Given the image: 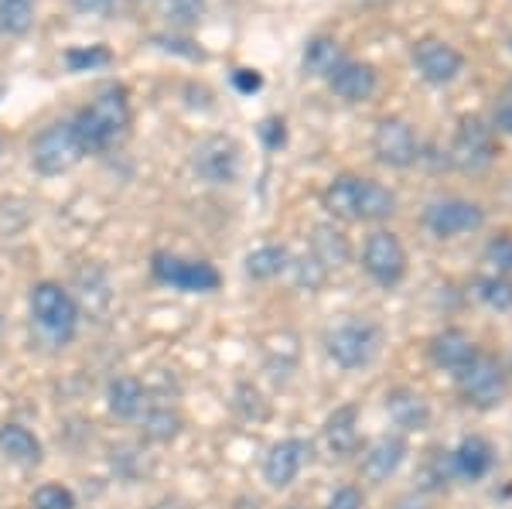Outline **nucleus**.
<instances>
[{
    "mask_svg": "<svg viewBox=\"0 0 512 509\" xmlns=\"http://www.w3.org/2000/svg\"><path fill=\"white\" fill-rule=\"evenodd\" d=\"M321 205L328 216L349 219V223H383L396 212V192L376 178L338 175L321 192Z\"/></svg>",
    "mask_w": 512,
    "mask_h": 509,
    "instance_id": "nucleus-1",
    "label": "nucleus"
},
{
    "mask_svg": "<svg viewBox=\"0 0 512 509\" xmlns=\"http://www.w3.org/2000/svg\"><path fill=\"white\" fill-rule=\"evenodd\" d=\"M72 123H76L79 144L86 154H106L113 147H120L130 137V123H134L127 89L113 86L106 93H99L93 103L82 106Z\"/></svg>",
    "mask_w": 512,
    "mask_h": 509,
    "instance_id": "nucleus-2",
    "label": "nucleus"
},
{
    "mask_svg": "<svg viewBox=\"0 0 512 509\" xmlns=\"http://www.w3.org/2000/svg\"><path fill=\"white\" fill-rule=\"evenodd\" d=\"M454 383H458V393L468 407L495 410L509 393V369L492 352H478L472 363L454 376Z\"/></svg>",
    "mask_w": 512,
    "mask_h": 509,
    "instance_id": "nucleus-3",
    "label": "nucleus"
},
{
    "mask_svg": "<svg viewBox=\"0 0 512 509\" xmlns=\"http://www.w3.org/2000/svg\"><path fill=\"white\" fill-rule=\"evenodd\" d=\"M31 315H35L41 332L52 342H59V346L76 339L79 305L62 284H55V281L35 284V291H31Z\"/></svg>",
    "mask_w": 512,
    "mask_h": 509,
    "instance_id": "nucleus-4",
    "label": "nucleus"
},
{
    "mask_svg": "<svg viewBox=\"0 0 512 509\" xmlns=\"http://www.w3.org/2000/svg\"><path fill=\"white\" fill-rule=\"evenodd\" d=\"M82 158H86V151H82L76 123L72 120L48 123L35 137V144H31V164H35V171L45 178L65 175V171L76 168Z\"/></svg>",
    "mask_w": 512,
    "mask_h": 509,
    "instance_id": "nucleus-5",
    "label": "nucleus"
},
{
    "mask_svg": "<svg viewBox=\"0 0 512 509\" xmlns=\"http://www.w3.org/2000/svg\"><path fill=\"white\" fill-rule=\"evenodd\" d=\"M379 346H383V332H379L376 322H366V318H352V322L338 325L325 335L328 359L342 369H366L376 359Z\"/></svg>",
    "mask_w": 512,
    "mask_h": 509,
    "instance_id": "nucleus-6",
    "label": "nucleus"
},
{
    "mask_svg": "<svg viewBox=\"0 0 512 509\" xmlns=\"http://www.w3.org/2000/svg\"><path fill=\"white\" fill-rule=\"evenodd\" d=\"M495 130L485 120L478 117H465L454 130V141L448 147V164L458 168L461 175H482L495 164Z\"/></svg>",
    "mask_w": 512,
    "mask_h": 509,
    "instance_id": "nucleus-7",
    "label": "nucleus"
},
{
    "mask_svg": "<svg viewBox=\"0 0 512 509\" xmlns=\"http://www.w3.org/2000/svg\"><path fill=\"white\" fill-rule=\"evenodd\" d=\"M485 226V209L465 195H444L424 209V229L434 240H461Z\"/></svg>",
    "mask_w": 512,
    "mask_h": 509,
    "instance_id": "nucleus-8",
    "label": "nucleus"
},
{
    "mask_svg": "<svg viewBox=\"0 0 512 509\" xmlns=\"http://www.w3.org/2000/svg\"><path fill=\"white\" fill-rule=\"evenodd\" d=\"M239 164H243V151L226 134L202 137L192 151V168L205 185H233L239 178Z\"/></svg>",
    "mask_w": 512,
    "mask_h": 509,
    "instance_id": "nucleus-9",
    "label": "nucleus"
},
{
    "mask_svg": "<svg viewBox=\"0 0 512 509\" xmlns=\"http://www.w3.org/2000/svg\"><path fill=\"white\" fill-rule=\"evenodd\" d=\"M362 270L369 274V281L379 287H396L407 277V250H403L400 236L390 229H376L362 246Z\"/></svg>",
    "mask_w": 512,
    "mask_h": 509,
    "instance_id": "nucleus-10",
    "label": "nucleus"
},
{
    "mask_svg": "<svg viewBox=\"0 0 512 509\" xmlns=\"http://www.w3.org/2000/svg\"><path fill=\"white\" fill-rule=\"evenodd\" d=\"M151 270L161 284L175 287V291H188V294H209V291H219V284H222L219 270L212 264H205V260H185V257H175V253H158Z\"/></svg>",
    "mask_w": 512,
    "mask_h": 509,
    "instance_id": "nucleus-11",
    "label": "nucleus"
},
{
    "mask_svg": "<svg viewBox=\"0 0 512 509\" xmlns=\"http://www.w3.org/2000/svg\"><path fill=\"white\" fill-rule=\"evenodd\" d=\"M373 154L379 164L396 171H407L420 161V141L407 120L400 117H383L376 123L373 134Z\"/></svg>",
    "mask_w": 512,
    "mask_h": 509,
    "instance_id": "nucleus-12",
    "label": "nucleus"
},
{
    "mask_svg": "<svg viewBox=\"0 0 512 509\" xmlns=\"http://www.w3.org/2000/svg\"><path fill=\"white\" fill-rule=\"evenodd\" d=\"M448 462H451V475L454 482H465V486H478L482 479H489L499 465V451L485 434H465L451 451H448Z\"/></svg>",
    "mask_w": 512,
    "mask_h": 509,
    "instance_id": "nucleus-13",
    "label": "nucleus"
},
{
    "mask_svg": "<svg viewBox=\"0 0 512 509\" xmlns=\"http://www.w3.org/2000/svg\"><path fill=\"white\" fill-rule=\"evenodd\" d=\"M410 59H414L420 79L431 82V86H451L465 72V55L444 38H420L414 52H410Z\"/></svg>",
    "mask_w": 512,
    "mask_h": 509,
    "instance_id": "nucleus-14",
    "label": "nucleus"
},
{
    "mask_svg": "<svg viewBox=\"0 0 512 509\" xmlns=\"http://www.w3.org/2000/svg\"><path fill=\"white\" fill-rule=\"evenodd\" d=\"M308 462H311V441L284 438L263 458V479H267L270 489H287Z\"/></svg>",
    "mask_w": 512,
    "mask_h": 509,
    "instance_id": "nucleus-15",
    "label": "nucleus"
},
{
    "mask_svg": "<svg viewBox=\"0 0 512 509\" xmlns=\"http://www.w3.org/2000/svg\"><path fill=\"white\" fill-rule=\"evenodd\" d=\"M427 352H431V363L437 369L458 376L482 349H478V342L465 332V328H444V332H437L431 339Z\"/></svg>",
    "mask_w": 512,
    "mask_h": 509,
    "instance_id": "nucleus-16",
    "label": "nucleus"
},
{
    "mask_svg": "<svg viewBox=\"0 0 512 509\" xmlns=\"http://www.w3.org/2000/svg\"><path fill=\"white\" fill-rule=\"evenodd\" d=\"M407 441L400 438V434H383V438H376L373 445L362 451V475H366L369 482H386L393 479L396 472H400V465L407 462Z\"/></svg>",
    "mask_w": 512,
    "mask_h": 509,
    "instance_id": "nucleus-17",
    "label": "nucleus"
},
{
    "mask_svg": "<svg viewBox=\"0 0 512 509\" xmlns=\"http://www.w3.org/2000/svg\"><path fill=\"white\" fill-rule=\"evenodd\" d=\"M328 86H332V93L338 96V100L366 103V100H373V93H376V86H379V76H376L373 65L345 59L332 72V76H328Z\"/></svg>",
    "mask_w": 512,
    "mask_h": 509,
    "instance_id": "nucleus-18",
    "label": "nucleus"
},
{
    "mask_svg": "<svg viewBox=\"0 0 512 509\" xmlns=\"http://www.w3.org/2000/svg\"><path fill=\"white\" fill-rule=\"evenodd\" d=\"M386 414L400 431H427V424H431V404L424 400V393L410 387H396L386 393Z\"/></svg>",
    "mask_w": 512,
    "mask_h": 509,
    "instance_id": "nucleus-19",
    "label": "nucleus"
},
{
    "mask_svg": "<svg viewBox=\"0 0 512 509\" xmlns=\"http://www.w3.org/2000/svg\"><path fill=\"white\" fill-rule=\"evenodd\" d=\"M325 441L332 448V455L349 458L359 451V407L345 404L338 407L332 417L325 421Z\"/></svg>",
    "mask_w": 512,
    "mask_h": 509,
    "instance_id": "nucleus-20",
    "label": "nucleus"
},
{
    "mask_svg": "<svg viewBox=\"0 0 512 509\" xmlns=\"http://www.w3.org/2000/svg\"><path fill=\"white\" fill-rule=\"evenodd\" d=\"M311 257H315L325 270H338L342 264H349L352 250H349V240H345L342 229H335L332 223L315 226V236H311Z\"/></svg>",
    "mask_w": 512,
    "mask_h": 509,
    "instance_id": "nucleus-21",
    "label": "nucleus"
},
{
    "mask_svg": "<svg viewBox=\"0 0 512 509\" xmlns=\"http://www.w3.org/2000/svg\"><path fill=\"white\" fill-rule=\"evenodd\" d=\"M301 62H304V72H308V76L328 79L338 65L345 62V52H342V45H338L335 38L318 35V38H311L308 45H304V59Z\"/></svg>",
    "mask_w": 512,
    "mask_h": 509,
    "instance_id": "nucleus-22",
    "label": "nucleus"
},
{
    "mask_svg": "<svg viewBox=\"0 0 512 509\" xmlns=\"http://www.w3.org/2000/svg\"><path fill=\"white\" fill-rule=\"evenodd\" d=\"M106 404H110V414L123 417V421H134L147 404V393L134 376H117L110 383V390H106Z\"/></svg>",
    "mask_w": 512,
    "mask_h": 509,
    "instance_id": "nucleus-23",
    "label": "nucleus"
},
{
    "mask_svg": "<svg viewBox=\"0 0 512 509\" xmlns=\"http://www.w3.org/2000/svg\"><path fill=\"white\" fill-rule=\"evenodd\" d=\"M0 451L18 465H38L41 462V441L21 424H4L0 428Z\"/></svg>",
    "mask_w": 512,
    "mask_h": 509,
    "instance_id": "nucleus-24",
    "label": "nucleus"
},
{
    "mask_svg": "<svg viewBox=\"0 0 512 509\" xmlns=\"http://www.w3.org/2000/svg\"><path fill=\"white\" fill-rule=\"evenodd\" d=\"M472 298L495 315H512V277L489 274L472 284Z\"/></svg>",
    "mask_w": 512,
    "mask_h": 509,
    "instance_id": "nucleus-25",
    "label": "nucleus"
},
{
    "mask_svg": "<svg viewBox=\"0 0 512 509\" xmlns=\"http://www.w3.org/2000/svg\"><path fill=\"white\" fill-rule=\"evenodd\" d=\"M38 0H0V35L21 38L35 28Z\"/></svg>",
    "mask_w": 512,
    "mask_h": 509,
    "instance_id": "nucleus-26",
    "label": "nucleus"
},
{
    "mask_svg": "<svg viewBox=\"0 0 512 509\" xmlns=\"http://www.w3.org/2000/svg\"><path fill=\"white\" fill-rule=\"evenodd\" d=\"M287 250L284 246H260V250H253L250 257H246V274L253 277V281H274L277 274H284L287 270Z\"/></svg>",
    "mask_w": 512,
    "mask_h": 509,
    "instance_id": "nucleus-27",
    "label": "nucleus"
},
{
    "mask_svg": "<svg viewBox=\"0 0 512 509\" xmlns=\"http://www.w3.org/2000/svg\"><path fill=\"white\" fill-rule=\"evenodd\" d=\"M161 14L171 28H195L205 18V0H161Z\"/></svg>",
    "mask_w": 512,
    "mask_h": 509,
    "instance_id": "nucleus-28",
    "label": "nucleus"
},
{
    "mask_svg": "<svg viewBox=\"0 0 512 509\" xmlns=\"http://www.w3.org/2000/svg\"><path fill=\"white\" fill-rule=\"evenodd\" d=\"M181 428V417L171 407H154L144 414V434L151 441H171Z\"/></svg>",
    "mask_w": 512,
    "mask_h": 509,
    "instance_id": "nucleus-29",
    "label": "nucleus"
},
{
    "mask_svg": "<svg viewBox=\"0 0 512 509\" xmlns=\"http://www.w3.org/2000/svg\"><path fill=\"white\" fill-rule=\"evenodd\" d=\"M110 62H113V52L106 45H86V48H69V52H65L69 72H93Z\"/></svg>",
    "mask_w": 512,
    "mask_h": 509,
    "instance_id": "nucleus-30",
    "label": "nucleus"
},
{
    "mask_svg": "<svg viewBox=\"0 0 512 509\" xmlns=\"http://www.w3.org/2000/svg\"><path fill=\"white\" fill-rule=\"evenodd\" d=\"M31 506L35 509H76V496H72V489L59 486V482H48V486L35 489Z\"/></svg>",
    "mask_w": 512,
    "mask_h": 509,
    "instance_id": "nucleus-31",
    "label": "nucleus"
},
{
    "mask_svg": "<svg viewBox=\"0 0 512 509\" xmlns=\"http://www.w3.org/2000/svg\"><path fill=\"white\" fill-rule=\"evenodd\" d=\"M485 260L492 264L495 274L512 277V233H499L485 243Z\"/></svg>",
    "mask_w": 512,
    "mask_h": 509,
    "instance_id": "nucleus-32",
    "label": "nucleus"
},
{
    "mask_svg": "<svg viewBox=\"0 0 512 509\" xmlns=\"http://www.w3.org/2000/svg\"><path fill=\"white\" fill-rule=\"evenodd\" d=\"M451 482H454V475H451L448 451H434L431 462H427V469H424V486L427 489H448Z\"/></svg>",
    "mask_w": 512,
    "mask_h": 509,
    "instance_id": "nucleus-33",
    "label": "nucleus"
},
{
    "mask_svg": "<svg viewBox=\"0 0 512 509\" xmlns=\"http://www.w3.org/2000/svg\"><path fill=\"white\" fill-rule=\"evenodd\" d=\"M287 267H294L297 284L308 287V291H315V287H321V284H325V277H328V270L321 267L315 257H301L297 264H287Z\"/></svg>",
    "mask_w": 512,
    "mask_h": 509,
    "instance_id": "nucleus-34",
    "label": "nucleus"
},
{
    "mask_svg": "<svg viewBox=\"0 0 512 509\" xmlns=\"http://www.w3.org/2000/svg\"><path fill=\"white\" fill-rule=\"evenodd\" d=\"M492 130H499V134L512 137V89H506V93L499 96V103H495Z\"/></svg>",
    "mask_w": 512,
    "mask_h": 509,
    "instance_id": "nucleus-35",
    "label": "nucleus"
},
{
    "mask_svg": "<svg viewBox=\"0 0 512 509\" xmlns=\"http://www.w3.org/2000/svg\"><path fill=\"white\" fill-rule=\"evenodd\" d=\"M325 509H366V499H362V492L355 486H342L335 489V496L328 499Z\"/></svg>",
    "mask_w": 512,
    "mask_h": 509,
    "instance_id": "nucleus-36",
    "label": "nucleus"
},
{
    "mask_svg": "<svg viewBox=\"0 0 512 509\" xmlns=\"http://www.w3.org/2000/svg\"><path fill=\"white\" fill-rule=\"evenodd\" d=\"M260 137H263V144H267L270 151H277V147H284V141H287L284 120H280V117H267V120L260 123Z\"/></svg>",
    "mask_w": 512,
    "mask_h": 509,
    "instance_id": "nucleus-37",
    "label": "nucleus"
},
{
    "mask_svg": "<svg viewBox=\"0 0 512 509\" xmlns=\"http://www.w3.org/2000/svg\"><path fill=\"white\" fill-rule=\"evenodd\" d=\"M233 86L243 96H253V93H260V89H263V76H260V72H253V69H236L233 72Z\"/></svg>",
    "mask_w": 512,
    "mask_h": 509,
    "instance_id": "nucleus-38",
    "label": "nucleus"
},
{
    "mask_svg": "<svg viewBox=\"0 0 512 509\" xmlns=\"http://www.w3.org/2000/svg\"><path fill=\"white\" fill-rule=\"evenodd\" d=\"M72 7H76L79 14H113V7H117V0H72Z\"/></svg>",
    "mask_w": 512,
    "mask_h": 509,
    "instance_id": "nucleus-39",
    "label": "nucleus"
},
{
    "mask_svg": "<svg viewBox=\"0 0 512 509\" xmlns=\"http://www.w3.org/2000/svg\"><path fill=\"white\" fill-rule=\"evenodd\" d=\"M396 509H424V506H420V499H414V496H410V499H403V503L396 506Z\"/></svg>",
    "mask_w": 512,
    "mask_h": 509,
    "instance_id": "nucleus-40",
    "label": "nucleus"
},
{
    "mask_svg": "<svg viewBox=\"0 0 512 509\" xmlns=\"http://www.w3.org/2000/svg\"><path fill=\"white\" fill-rule=\"evenodd\" d=\"M506 369H509V373H512V359H509V366H506Z\"/></svg>",
    "mask_w": 512,
    "mask_h": 509,
    "instance_id": "nucleus-41",
    "label": "nucleus"
},
{
    "mask_svg": "<svg viewBox=\"0 0 512 509\" xmlns=\"http://www.w3.org/2000/svg\"><path fill=\"white\" fill-rule=\"evenodd\" d=\"M509 45H512V41H509Z\"/></svg>",
    "mask_w": 512,
    "mask_h": 509,
    "instance_id": "nucleus-42",
    "label": "nucleus"
}]
</instances>
